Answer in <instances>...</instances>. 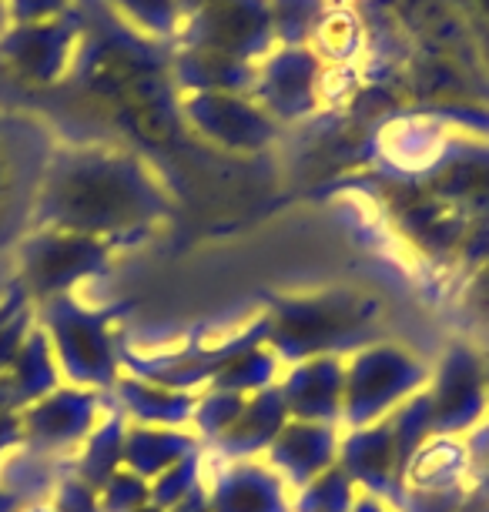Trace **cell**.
I'll list each match as a JSON object with an SVG mask.
<instances>
[{"label": "cell", "instance_id": "cell-1", "mask_svg": "<svg viewBox=\"0 0 489 512\" xmlns=\"http://www.w3.org/2000/svg\"><path fill=\"white\" fill-rule=\"evenodd\" d=\"M165 215V195L131 154L54 151L37 191L34 221L54 231L118 238Z\"/></svg>", "mask_w": 489, "mask_h": 512}, {"label": "cell", "instance_id": "cell-2", "mask_svg": "<svg viewBox=\"0 0 489 512\" xmlns=\"http://www.w3.org/2000/svg\"><path fill=\"white\" fill-rule=\"evenodd\" d=\"M265 345L282 365L319 355L349 359L362 345L376 342L382 302L359 288H325L309 295H278L262 312Z\"/></svg>", "mask_w": 489, "mask_h": 512}, {"label": "cell", "instance_id": "cell-3", "mask_svg": "<svg viewBox=\"0 0 489 512\" xmlns=\"http://www.w3.org/2000/svg\"><path fill=\"white\" fill-rule=\"evenodd\" d=\"M433 369L402 349L399 342L362 345L345 359V399H342V429H362V425L382 422L402 402L419 395L429 385Z\"/></svg>", "mask_w": 489, "mask_h": 512}, {"label": "cell", "instance_id": "cell-4", "mask_svg": "<svg viewBox=\"0 0 489 512\" xmlns=\"http://www.w3.org/2000/svg\"><path fill=\"white\" fill-rule=\"evenodd\" d=\"M51 154V134L41 118L0 108V248L34 218Z\"/></svg>", "mask_w": 489, "mask_h": 512}, {"label": "cell", "instance_id": "cell-5", "mask_svg": "<svg viewBox=\"0 0 489 512\" xmlns=\"http://www.w3.org/2000/svg\"><path fill=\"white\" fill-rule=\"evenodd\" d=\"M84 31L78 7L34 24H7L0 34V81L17 88H51L67 74Z\"/></svg>", "mask_w": 489, "mask_h": 512}, {"label": "cell", "instance_id": "cell-6", "mask_svg": "<svg viewBox=\"0 0 489 512\" xmlns=\"http://www.w3.org/2000/svg\"><path fill=\"white\" fill-rule=\"evenodd\" d=\"M57 355L67 379L81 389H111L121 379V349L111 335V315L91 312L74 298H54L47 305Z\"/></svg>", "mask_w": 489, "mask_h": 512}, {"label": "cell", "instance_id": "cell-7", "mask_svg": "<svg viewBox=\"0 0 489 512\" xmlns=\"http://www.w3.org/2000/svg\"><path fill=\"white\" fill-rule=\"evenodd\" d=\"M426 395L433 436H469L489 419L486 355L469 342H453L429 375Z\"/></svg>", "mask_w": 489, "mask_h": 512}, {"label": "cell", "instance_id": "cell-8", "mask_svg": "<svg viewBox=\"0 0 489 512\" xmlns=\"http://www.w3.org/2000/svg\"><path fill=\"white\" fill-rule=\"evenodd\" d=\"M255 345H265L262 315H258L252 325H245L238 335H228L215 345L188 342L185 349L161 352V355L128 352L124 355V365H128V375H138V379L168 385V389H178V392H205L238 352L255 349Z\"/></svg>", "mask_w": 489, "mask_h": 512}, {"label": "cell", "instance_id": "cell-9", "mask_svg": "<svg viewBox=\"0 0 489 512\" xmlns=\"http://www.w3.org/2000/svg\"><path fill=\"white\" fill-rule=\"evenodd\" d=\"M111 255V241L44 228L24 241V272L34 292L61 295L78 278L98 272Z\"/></svg>", "mask_w": 489, "mask_h": 512}, {"label": "cell", "instance_id": "cell-10", "mask_svg": "<svg viewBox=\"0 0 489 512\" xmlns=\"http://www.w3.org/2000/svg\"><path fill=\"white\" fill-rule=\"evenodd\" d=\"M345 476L356 482L359 492L376 496L389 506H396L402 496V472L396 459V442H392L389 422H372L362 429H342L339 459H335Z\"/></svg>", "mask_w": 489, "mask_h": 512}, {"label": "cell", "instance_id": "cell-11", "mask_svg": "<svg viewBox=\"0 0 489 512\" xmlns=\"http://www.w3.org/2000/svg\"><path fill=\"white\" fill-rule=\"evenodd\" d=\"M339 442H342V425L289 419L262 459L282 476L285 486L299 492L315 476H322L325 469L335 466Z\"/></svg>", "mask_w": 489, "mask_h": 512}, {"label": "cell", "instance_id": "cell-12", "mask_svg": "<svg viewBox=\"0 0 489 512\" xmlns=\"http://www.w3.org/2000/svg\"><path fill=\"white\" fill-rule=\"evenodd\" d=\"M205 489L208 512H292V489L265 459L225 462Z\"/></svg>", "mask_w": 489, "mask_h": 512}, {"label": "cell", "instance_id": "cell-13", "mask_svg": "<svg viewBox=\"0 0 489 512\" xmlns=\"http://www.w3.org/2000/svg\"><path fill=\"white\" fill-rule=\"evenodd\" d=\"M278 389H282L292 419L342 425L345 359L319 355V359L285 365L282 375H278Z\"/></svg>", "mask_w": 489, "mask_h": 512}, {"label": "cell", "instance_id": "cell-14", "mask_svg": "<svg viewBox=\"0 0 489 512\" xmlns=\"http://www.w3.org/2000/svg\"><path fill=\"white\" fill-rule=\"evenodd\" d=\"M289 419H292L289 405H285L282 389H278V382H275L272 389H262V392L248 395L245 409L235 419V425L225 432V436H218L208 449H212L215 456L225 459V462L262 459Z\"/></svg>", "mask_w": 489, "mask_h": 512}, {"label": "cell", "instance_id": "cell-15", "mask_svg": "<svg viewBox=\"0 0 489 512\" xmlns=\"http://www.w3.org/2000/svg\"><path fill=\"white\" fill-rule=\"evenodd\" d=\"M121 412L134 425H165V429H191L198 392H178L168 385L138 379V375H121L114 382Z\"/></svg>", "mask_w": 489, "mask_h": 512}, {"label": "cell", "instance_id": "cell-16", "mask_svg": "<svg viewBox=\"0 0 489 512\" xmlns=\"http://www.w3.org/2000/svg\"><path fill=\"white\" fill-rule=\"evenodd\" d=\"M205 449L191 429H165V425H128L124 436V469L141 479H158L191 452Z\"/></svg>", "mask_w": 489, "mask_h": 512}, {"label": "cell", "instance_id": "cell-17", "mask_svg": "<svg viewBox=\"0 0 489 512\" xmlns=\"http://www.w3.org/2000/svg\"><path fill=\"white\" fill-rule=\"evenodd\" d=\"M188 114L208 138L228 148H262L272 138V124L238 98H195L188 104Z\"/></svg>", "mask_w": 489, "mask_h": 512}, {"label": "cell", "instance_id": "cell-18", "mask_svg": "<svg viewBox=\"0 0 489 512\" xmlns=\"http://www.w3.org/2000/svg\"><path fill=\"white\" fill-rule=\"evenodd\" d=\"M98 422V395L91 389H61L34 412V432L54 446L88 439Z\"/></svg>", "mask_w": 489, "mask_h": 512}, {"label": "cell", "instance_id": "cell-19", "mask_svg": "<svg viewBox=\"0 0 489 512\" xmlns=\"http://www.w3.org/2000/svg\"><path fill=\"white\" fill-rule=\"evenodd\" d=\"M469 449L459 436H433L412 456L402 489H466Z\"/></svg>", "mask_w": 489, "mask_h": 512}, {"label": "cell", "instance_id": "cell-20", "mask_svg": "<svg viewBox=\"0 0 489 512\" xmlns=\"http://www.w3.org/2000/svg\"><path fill=\"white\" fill-rule=\"evenodd\" d=\"M128 425H131L128 415L111 412L88 436V446H84V459H81V479L88 486L101 489L114 472L124 469V436H128Z\"/></svg>", "mask_w": 489, "mask_h": 512}, {"label": "cell", "instance_id": "cell-21", "mask_svg": "<svg viewBox=\"0 0 489 512\" xmlns=\"http://www.w3.org/2000/svg\"><path fill=\"white\" fill-rule=\"evenodd\" d=\"M285 365L278 362V355L268 349V345H255V349L238 352L232 362L218 372V379L208 385V389H222V392H235V395H255L262 389H272L282 375Z\"/></svg>", "mask_w": 489, "mask_h": 512}, {"label": "cell", "instance_id": "cell-22", "mask_svg": "<svg viewBox=\"0 0 489 512\" xmlns=\"http://www.w3.org/2000/svg\"><path fill=\"white\" fill-rule=\"evenodd\" d=\"M389 429H392V442H396V459H399V472L406 479V469L412 456L433 439V425H429V395L426 389L419 395H412L399 405L396 412L386 415Z\"/></svg>", "mask_w": 489, "mask_h": 512}, {"label": "cell", "instance_id": "cell-23", "mask_svg": "<svg viewBox=\"0 0 489 512\" xmlns=\"http://www.w3.org/2000/svg\"><path fill=\"white\" fill-rule=\"evenodd\" d=\"M359 489L339 466L325 469L309 486L292 492V512H352Z\"/></svg>", "mask_w": 489, "mask_h": 512}, {"label": "cell", "instance_id": "cell-24", "mask_svg": "<svg viewBox=\"0 0 489 512\" xmlns=\"http://www.w3.org/2000/svg\"><path fill=\"white\" fill-rule=\"evenodd\" d=\"M245 402H248V395H235V392H222V389L198 392L195 415H191V432H195L208 449L218 436H225V432L232 429L235 419L245 409Z\"/></svg>", "mask_w": 489, "mask_h": 512}, {"label": "cell", "instance_id": "cell-25", "mask_svg": "<svg viewBox=\"0 0 489 512\" xmlns=\"http://www.w3.org/2000/svg\"><path fill=\"white\" fill-rule=\"evenodd\" d=\"M205 476V449L191 452L181 462H175L171 469L161 472L158 479H151V506L161 512H171L178 502H185L195 492Z\"/></svg>", "mask_w": 489, "mask_h": 512}, {"label": "cell", "instance_id": "cell-26", "mask_svg": "<svg viewBox=\"0 0 489 512\" xmlns=\"http://www.w3.org/2000/svg\"><path fill=\"white\" fill-rule=\"evenodd\" d=\"M463 439L469 449V486L459 512H489V419Z\"/></svg>", "mask_w": 489, "mask_h": 512}, {"label": "cell", "instance_id": "cell-27", "mask_svg": "<svg viewBox=\"0 0 489 512\" xmlns=\"http://www.w3.org/2000/svg\"><path fill=\"white\" fill-rule=\"evenodd\" d=\"M104 512H138L151 506V482L134 476L128 469H118L114 476L98 489Z\"/></svg>", "mask_w": 489, "mask_h": 512}, {"label": "cell", "instance_id": "cell-28", "mask_svg": "<svg viewBox=\"0 0 489 512\" xmlns=\"http://www.w3.org/2000/svg\"><path fill=\"white\" fill-rule=\"evenodd\" d=\"M466 489H402L396 512H459Z\"/></svg>", "mask_w": 489, "mask_h": 512}, {"label": "cell", "instance_id": "cell-29", "mask_svg": "<svg viewBox=\"0 0 489 512\" xmlns=\"http://www.w3.org/2000/svg\"><path fill=\"white\" fill-rule=\"evenodd\" d=\"M71 11V0H7V24H34Z\"/></svg>", "mask_w": 489, "mask_h": 512}, {"label": "cell", "instance_id": "cell-30", "mask_svg": "<svg viewBox=\"0 0 489 512\" xmlns=\"http://www.w3.org/2000/svg\"><path fill=\"white\" fill-rule=\"evenodd\" d=\"M466 308L473 312V318H479V322L489 325V262H483L479 275L473 278V285H469Z\"/></svg>", "mask_w": 489, "mask_h": 512}, {"label": "cell", "instance_id": "cell-31", "mask_svg": "<svg viewBox=\"0 0 489 512\" xmlns=\"http://www.w3.org/2000/svg\"><path fill=\"white\" fill-rule=\"evenodd\" d=\"M61 512H104V509H101V496L94 492V486H88V482H74V486L64 492Z\"/></svg>", "mask_w": 489, "mask_h": 512}, {"label": "cell", "instance_id": "cell-32", "mask_svg": "<svg viewBox=\"0 0 489 512\" xmlns=\"http://www.w3.org/2000/svg\"><path fill=\"white\" fill-rule=\"evenodd\" d=\"M171 512H208V489H205V482H201V486L191 492L185 502H178V506L171 509Z\"/></svg>", "mask_w": 489, "mask_h": 512}, {"label": "cell", "instance_id": "cell-33", "mask_svg": "<svg viewBox=\"0 0 489 512\" xmlns=\"http://www.w3.org/2000/svg\"><path fill=\"white\" fill-rule=\"evenodd\" d=\"M352 512H396L389 506V502H382L376 496H366V492H359V499H356V509Z\"/></svg>", "mask_w": 489, "mask_h": 512}, {"label": "cell", "instance_id": "cell-34", "mask_svg": "<svg viewBox=\"0 0 489 512\" xmlns=\"http://www.w3.org/2000/svg\"><path fill=\"white\" fill-rule=\"evenodd\" d=\"M7 31V0H0V34Z\"/></svg>", "mask_w": 489, "mask_h": 512}, {"label": "cell", "instance_id": "cell-35", "mask_svg": "<svg viewBox=\"0 0 489 512\" xmlns=\"http://www.w3.org/2000/svg\"><path fill=\"white\" fill-rule=\"evenodd\" d=\"M486 389H489V355H486Z\"/></svg>", "mask_w": 489, "mask_h": 512}]
</instances>
